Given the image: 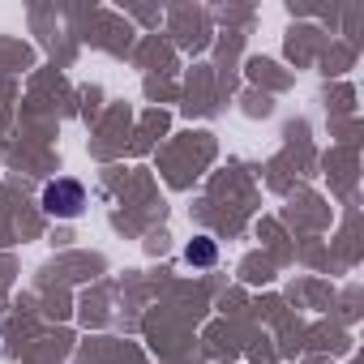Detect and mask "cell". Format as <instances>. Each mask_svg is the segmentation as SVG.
I'll return each instance as SVG.
<instances>
[{"mask_svg":"<svg viewBox=\"0 0 364 364\" xmlns=\"http://www.w3.org/2000/svg\"><path fill=\"white\" fill-rule=\"evenodd\" d=\"M82 206H86V189L77 185V180H69V176L52 180V185L43 189V210L52 219H77Z\"/></svg>","mask_w":364,"mask_h":364,"instance_id":"cell-1","label":"cell"},{"mask_svg":"<svg viewBox=\"0 0 364 364\" xmlns=\"http://www.w3.org/2000/svg\"><path fill=\"white\" fill-rule=\"evenodd\" d=\"M185 262H189V266H215V262H219V245H215L210 236H193L189 249H185Z\"/></svg>","mask_w":364,"mask_h":364,"instance_id":"cell-2","label":"cell"}]
</instances>
